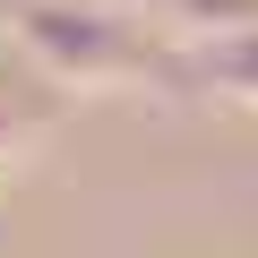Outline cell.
<instances>
[{
	"label": "cell",
	"instance_id": "1",
	"mask_svg": "<svg viewBox=\"0 0 258 258\" xmlns=\"http://www.w3.org/2000/svg\"><path fill=\"white\" fill-rule=\"evenodd\" d=\"M9 35L26 69L60 95H112L172 69L147 9H120V0H9Z\"/></svg>",
	"mask_w": 258,
	"mask_h": 258
},
{
	"label": "cell",
	"instance_id": "2",
	"mask_svg": "<svg viewBox=\"0 0 258 258\" xmlns=\"http://www.w3.org/2000/svg\"><path fill=\"white\" fill-rule=\"evenodd\" d=\"M172 69H189V78H198L207 95H224V103H258V26L215 35V43H181Z\"/></svg>",
	"mask_w": 258,
	"mask_h": 258
},
{
	"label": "cell",
	"instance_id": "3",
	"mask_svg": "<svg viewBox=\"0 0 258 258\" xmlns=\"http://www.w3.org/2000/svg\"><path fill=\"white\" fill-rule=\"evenodd\" d=\"M52 112H60V86H43L35 69H26V78H18V69H0V164H9L18 147H35Z\"/></svg>",
	"mask_w": 258,
	"mask_h": 258
},
{
	"label": "cell",
	"instance_id": "4",
	"mask_svg": "<svg viewBox=\"0 0 258 258\" xmlns=\"http://www.w3.org/2000/svg\"><path fill=\"white\" fill-rule=\"evenodd\" d=\"M147 9H155V26L181 35V43H215V35L258 26V0H147Z\"/></svg>",
	"mask_w": 258,
	"mask_h": 258
}]
</instances>
